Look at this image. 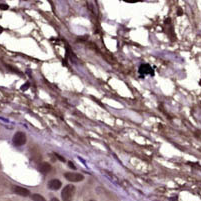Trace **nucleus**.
<instances>
[{
    "label": "nucleus",
    "instance_id": "obj_12",
    "mask_svg": "<svg viewBox=\"0 0 201 201\" xmlns=\"http://www.w3.org/2000/svg\"><path fill=\"white\" fill-rule=\"evenodd\" d=\"M178 15H179V16L182 15V10H181V9H179V10H178Z\"/></svg>",
    "mask_w": 201,
    "mask_h": 201
},
{
    "label": "nucleus",
    "instance_id": "obj_13",
    "mask_svg": "<svg viewBox=\"0 0 201 201\" xmlns=\"http://www.w3.org/2000/svg\"><path fill=\"white\" fill-rule=\"evenodd\" d=\"M51 201H59L58 199H57V198H55V197H53L52 199H51Z\"/></svg>",
    "mask_w": 201,
    "mask_h": 201
},
{
    "label": "nucleus",
    "instance_id": "obj_6",
    "mask_svg": "<svg viewBox=\"0 0 201 201\" xmlns=\"http://www.w3.org/2000/svg\"><path fill=\"white\" fill-rule=\"evenodd\" d=\"M62 186V183L58 179H52L48 182V188L51 190H58Z\"/></svg>",
    "mask_w": 201,
    "mask_h": 201
},
{
    "label": "nucleus",
    "instance_id": "obj_1",
    "mask_svg": "<svg viewBox=\"0 0 201 201\" xmlns=\"http://www.w3.org/2000/svg\"><path fill=\"white\" fill-rule=\"evenodd\" d=\"M75 186L72 184H68L63 188L61 192V197L63 201H72L75 194Z\"/></svg>",
    "mask_w": 201,
    "mask_h": 201
},
{
    "label": "nucleus",
    "instance_id": "obj_5",
    "mask_svg": "<svg viewBox=\"0 0 201 201\" xmlns=\"http://www.w3.org/2000/svg\"><path fill=\"white\" fill-rule=\"evenodd\" d=\"M139 73L146 75V74H152L153 75V69L149 64H141L139 67Z\"/></svg>",
    "mask_w": 201,
    "mask_h": 201
},
{
    "label": "nucleus",
    "instance_id": "obj_7",
    "mask_svg": "<svg viewBox=\"0 0 201 201\" xmlns=\"http://www.w3.org/2000/svg\"><path fill=\"white\" fill-rule=\"evenodd\" d=\"M51 168L52 167H51V165L48 163V162H42V163L39 164L38 169H39V171L41 173H43V174H47V173L51 170Z\"/></svg>",
    "mask_w": 201,
    "mask_h": 201
},
{
    "label": "nucleus",
    "instance_id": "obj_4",
    "mask_svg": "<svg viewBox=\"0 0 201 201\" xmlns=\"http://www.w3.org/2000/svg\"><path fill=\"white\" fill-rule=\"evenodd\" d=\"M12 190H13L14 193L18 194L20 196H29L30 195V192L26 188L20 187V186H12Z\"/></svg>",
    "mask_w": 201,
    "mask_h": 201
},
{
    "label": "nucleus",
    "instance_id": "obj_2",
    "mask_svg": "<svg viewBox=\"0 0 201 201\" xmlns=\"http://www.w3.org/2000/svg\"><path fill=\"white\" fill-rule=\"evenodd\" d=\"M26 140H27V138H26L25 133H23V132H21V131L16 132L13 136V139H12L13 144L15 145V146H22V145H24L25 143H26Z\"/></svg>",
    "mask_w": 201,
    "mask_h": 201
},
{
    "label": "nucleus",
    "instance_id": "obj_3",
    "mask_svg": "<svg viewBox=\"0 0 201 201\" xmlns=\"http://www.w3.org/2000/svg\"><path fill=\"white\" fill-rule=\"evenodd\" d=\"M64 177L70 182H79V181H82L84 179V176L82 174L75 172H66L64 174Z\"/></svg>",
    "mask_w": 201,
    "mask_h": 201
},
{
    "label": "nucleus",
    "instance_id": "obj_8",
    "mask_svg": "<svg viewBox=\"0 0 201 201\" xmlns=\"http://www.w3.org/2000/svg\"><path fill=\"white\" fill-rule=\"evenodd\" d=\"M32 199H33V201H46L45 198L42 195H40V194H33L32 195Z\"/></svg>",
    "mask_w": 201,
    "mask_h": 201
},
{
    "label": "nucleus",
    "instance_id": "obj_9",
    "mask_svg": "<svg viewBox=\"0 0 201 201\" xmlns=\"http://www.w3.org/2000/svg\"><path fill=\"white\" fill-rule=\"evenodd\" d=\"M29 88V83H26L25 85H23V87H21V89L22 90H26V89Z\"/></svg>",
    "mask_w": 201,
    "mask_h": 201
},
{
    "label": "nucleus",
    "instance_id": "obj_11",
    "mask_svg": "<svg viewBox=\"0 0 201 201\" xmlns=\"http://www.w3.org/2000/svg\"><path fill=\"white\" fill-rule=\"evenodd\" d=\"M0 8H1V9H8V6L7 5H0Z\"/></svg>",
    "mask_w": 201,
    "mask_h": 201
},
{
    "label": "nucleus",
    "instance_id": "obj_10",
    "mask_svg": "<svg viewBox=\"0 0 201 201\" xmlns=\"http://www.w3.org/2000/svg\"><path fill=\"white\" fill-rule=\"evenodd\" d=\"M68 164H69V167H70V168H72V169H76V167L74 166V164L72 163V162H69Z\"/></svg>",
    "mask_w": 201,
    "mask_h": 201
}]
</instances>
